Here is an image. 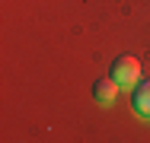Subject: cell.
Wrapping results in <instances>:
<instances>
[{"label":"cell","instance_id":"6da1fadb","mask_svg":"<svg viewBox=\"0 0 150 143\" xmlns=\"http://www.w3.org/2000/svg\"><path fill=\"white\" fill-rule=\"evenodd\" d=\"M109 76H112L118 86H134V83H137V76H141V64H137V57H131V54L115 57Z\"/></svg>","mask_w":150,"mask_h":143},{"label":"cell","instance_id":"3957f363","mask_svg":"<svg viewBox=\"0 0 150 143\" xmlns=\"http://www.w3.org/2000/svg\"><path fill=\"white\" fill-rule=\"evenodd\" d=\"M131 108L141 114V118H150V80L134 86V95H131Z\"/></svg>","mask_w":150,"mask_h":143},{"label":"cell","instance_id":"7a4b0ae2","mask_svg":"<svg viewBox=\"0 0 150 143\" xmlns=\"http://www.w3.org/2000/svg\"><path fill=\"white\" fill-rule=\"evenodd\" d=\"M118 89L121 86L112 80V76H102V80H96L93 83V95H96V102L99 105H112L115 99H118Z\"/></svg>","mask_w":150,"mask_h":143}]
</instances>
